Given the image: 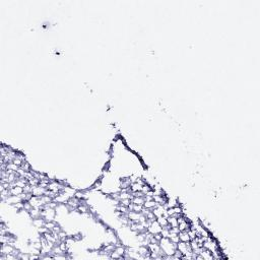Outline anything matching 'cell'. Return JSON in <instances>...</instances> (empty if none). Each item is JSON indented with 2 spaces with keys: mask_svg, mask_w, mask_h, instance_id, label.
<instances>
[{
  "mask_svg": "<svg viewBox=\"0 0 260 260\" xmlns=\"http://www.w3.org/2000/svg\"><path fill=\"white\" fill-rule=\"evenodd\" d=\"M46 224V221L44 220V218L41 217V218H35L34 221H33V225H34L36 228H42V227L45 226Z\"/></svg>",
  "mask_w": 260,
  "mask_h": 260,
  "instance_id": "5b68a950",
  "label": "cell"
},
{
  "mask_svg": "<svg viewBox=\"0 0 260 260\" xmlns=\"http://www.w3.org/2000/svg\"><path fill=\"white\" fill-rule=\"evenodd\" d=\"M178 236H179V239L181 242H185V243H188L190 242V237H189V234H188V231H181L179 232V234H178Z\"/></svg>",
  "mask_w": 260,
  "mask_h": 260,
  "instance_id": "3957f363",
  "label": "cell"
},
{
  "mask_svg": "<svg viewBox=\"0 0 260 260\" xmlns=\"http://www.w3.org/2000/svg\"><path fill=\"white\" fill-rule=\"evenodd\" d=\"M131 202L134 204H138V205H142V206H143L144 202H146V199H144V197H133V198L131 199Z\"/></svg>",
  "mask_w": 260,
  "mask_h": 260,
  "instance_id": "8992f818",
  "label": "cell"
},
{
  "mask_svg": "<svg viewBox=\"0 0 260 260\" xmlns=\"http://www.w3.org/2000/svg\"><path fill=\"white\" fill-rule=\"evenodd\" d=\"M137 252H138L139 255H140L141 258L150 259V251H149V249L147 246H146V245L139 246L138 249H137Z\"/></svg>",
  "mask_w": 260,
  "mask_h": 260,
  "instance_id": "7a4b0ae2",
  "label": "cell"
},
{
  "mask_svg": "<svg viewBox=\"0 0 260 260\" xmlns=\"http://www.w3.org/2000/svg\"><path fill=\"white\" fill-rule=\"evenodd\" d=\"M10 193L11 195H14V196H20V194L23 193V188L20 187V186H13V187L10 188Z\"/></svg>",
  "mask_w": 260,
  "mask_h": 260,
  "instance_id": "277c9868",
  "label": "cell"
},
{
  "mask_svg": "<svg viewBox=\"0 0 260 260\" xmlns=\"http://www.w3.org/2000/svg\"><path fill=\"white\" fill-rule=\"evenodd\" d=\"M147 231L149 233H152V235H155V234H160L161 231H162V227L158 224V221L155 220L154 221H152V224L149 225V227L147 228Z\"/></svg>",
  "mask_w": 260,
  "mask_h": 260,
  "instance_id": "6da1fadb",
  "label": "cell"
}]
</instances>
